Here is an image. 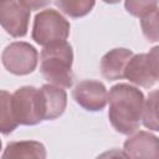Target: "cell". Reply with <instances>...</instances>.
Segmentation results:
<instances>
[{"instance_id":"1","label":"cell","mask_w":159,"mask_h":159,"mask_svg":"<svg viewBox=\"0 0 159 159\" xmlns=\"http://www.w3.org/2000/svg\"><path fill=\"white\" fill-rule=\"evenodd\" d=\"M108 118L112 127L120 134L137 132L143 119L145 98L140 89L127 83H118L108 93Z\"/></svg>"},{"instance_id":"2","label":"cell","mask_w":159,"mask_h":159,"mask_svg":"<svg viewBox=\"0 0 159 159\" xmlns=\"http://www.w3.org/2000/svg\"><path fill=\"white\" fill-rule=\"evenodd\" d=\"M73 51L67 41H58L47 45L41 51L40 71L45 80L60 87L72 86Z\"/></svg>"},{"instance_id":"3","label":"cell","mask_w":159,"mask_h":159,"mask_svg":"<svg viewBox=\"0 0 159 159\" xmlns=\"http://www.w3.org/2000/svg\"><path fill=\"white\" fill-rule=\"evenodd\" d=\"M15 119L22 125H35L45 120V103L41 88L24 86L11 94Z\"/></svg>"},{"instance_id":"4","label":"cell","mask_w":159,"mask_h":159,"mask_svg":"<svg viewBox=\"0 0 159 159\" xmlns=\"http://www.w3.org/2000/svg\"><path fill=\"white\" fill-rule=\"evenodd\" d=\"M70 35V22L67 19L53 9L40 11L34 20L32 39L41 46H47L53 42L66 41Z\"/></svg>"},{"instance_id":"5","label":"cell","mask_w":159,"mask_h":159,"mask_svg":"<svg viewBox=\"0 0 159 159\" xmlns=\"http://www.w3.org/2000/svg\"><path fill=\"white\" fill-rule=\"evenodd\" d=\"M1 60L4 67L10 73L25 76L35 71L39 53L32 45L24 41H15L4 48Z\"/></svg>"},{"instance_id":"6","label":"cell","mask_w":159,"mask_h":159,"mask_svg":"<svg viewBox=\"0 0 159 159\" xmlns=\"http://www.w3.org/2000/svg\"><path fill=\"white\" fill-rule=\"evenodd\" d=\"M30 10L20 0H0V22L12 37H22L27 32Z\"/></svg>"},{"instance_id":"7","label":"cell","mask_w":159,"mask_h":159,"mask_svg":"<svg viewBox=\"0 0 159 159\" xmlns=\"http://www.w3.org/2000/svg\"><path fill=\"white\" fill-rule=\"evenodd\" d=\"M72 94L76 103L89 112L102 111L108 103V91L106 86L94 80H83L78 82Z\"/></svg>"},{"instance_id":"8","label":"cell","mask_w":159,"mask_h":159,"mask_svg":"<svg viewBox=\"0 0 159 159\" xmlns=\"http://www.w3.org/2000/svg\"><path fill=\"white\" fill-rule=\"evenodd\" d=\"M123 152L127 158L159 159V138L149 132H134L124 142Z\"/></svg>"},{"instance_id":"9","label":"cell","mask_w":159,"mask_h":159,"mask_svg":"<svg viewBox=\"0 0 159 159\" xmlns=\"http://www.w3.org/2000/svg\"><path fill=\"white\" fill-rule=\"evenodd\" d=\"M124 78L140 87H145V88L152 87L157 82V80L152 70L149 55L148 53L133 55L124 70Z\"/></svg>"},{"instance_id":"10","label":"cell","mask_w":159,"mask_h":159,"mask_svg":"<svg viewBox=\"0 0 159 159\" xmlns=\"http://www.w3.org/2000/svg\"><path fill=\"white\" fill-rule=\"evenodd\" d=\"M134 53L132 50L118 47L108 51L101 60L102 76L108 81H117L124 78V70L127 63Z\"/></svg>"},{"instance_id":"11","label":"cell","mask_w":159,"mask_h":159,"mask_svg":"<svg viewBox=\"0 0 159 159\" xmlns=\"http://www.w3.org/2000/svg\"><path fill=\"white\" fill-rule=\"evenodd\" d=\"M45 103V120H53L62 116L67 106V94L62 87L46 83L41 87Z\"/></svg>"},{"instance_id":"12","label":"cell","mask_w":159,"mask_h":159,"mask_svg":"<svg viewBox=\"0 0 159 159\" xmlns=\"http://www.w3.org/2000/svg\"><path fill=\"white\" fill-rule=\"evenodd\" d=\"M2 159H43L46 158L45 145L36 140H20L10 142L1 155Z\"/></svg>"},{"instance_id":"13","label":"cell","mask_w":159,"mask_h":159,"mask_svg":"<svg viewBox=\"0 0 159 159\" xmlns=\"http://www.w3.org/2000/svg\"><path fill=\"white\" fill-rule=\"evenodd\" d=\"M142 122L147 129L159 132V88L148 94Z\"/></svg>"},{"instance_id":"14","label":"cell","mask_w":159,"mask_h":159,"mask_svg":"<svg viewBox=\"0 0 159 159\" xmlns=\"http://www.w3.org/2000/svg\"><path fill=\"white\" fill-rule=\"evenodd\" d=\"M0 103H1V111H0V130L2 134H10L17 125V120L15 119L12 107H11V94L6 91H1L0 93Z\"/></svg>"},{"instance_id":"15","label":"cell","mask_w":159,"mask_h":159,"mask_svg":"<svg viewBox=\"0 0 159 159\" xmlns=\"http://www.w3.org/2000/svg\"><path fill=\"white\" fill-rule=\"evenodd\" d=\"M57 7L71 17H82L91 12L96 0H55Z\"/></svg>"},{"instance_id":"16","label":"cell","mask_w":159,"mask_h":159,"mask_svg":"<svg viewBox=\"0 0 159 159\" xmlns=\"http://www.w3.org/2000/svg\"><path fill=\"white\" fill-rule=\"evenodd\" d=\"M140 27L149 42L159 41V7H154L140 16Z\"/></svg>"},{"instance_id":"17","label":"cell","mask_w":159,"mask_h":159,"mask_svg":"<svg viewBox=\"0 0 159 159\" xmlns=\"http://www.w3.org/2000/svg\"><path fill=\"white\" fill-rule=\"evenodd\" d=\"M158 2L159 0H125L124 6L130 15L140 17L149 10L157 7Z\"/></svg>"},{"instance_id":"18","label":"cell","mask_w":159,"mask_h":159,"mask_svg":"<svg viewBox=\"0 0 159 159\" xmlns=\"http://www.w3.org/2000/svg\"><path fill=\"white\" fill-rule=\"evenodd\" d=\"M148 55H149V60H150L154 77L157 80V82H159V46H154L148 52Z\"/></svg>"},{"instance_id":"19","label":"cell","mask_w":159,"mask_h":159,"mask_svg":"<svg viewBox=\"0 0 159 159\" xmlns=\"http://www.w3.org/2000/svg\"><path fill=\"white\" fill-rule=\"evenodd\" d=\"M20 2L31 11V10H40L47 6L51 2V0H20Z\"/></svg>"},{"instance_id":"20","label":"cell","mask_w":159,"mask_h":159,"mask_svg":"<svg viewBox=\"0 0 159 159\" xmlns=\"http://www.w3.org/2000/svg\"><path fill=\"white\" fill-rule=\"evenodd\" d=\"M104 2H107V4H117V2H119L120 0H103Z\"/></svg>"}]
</instances>
